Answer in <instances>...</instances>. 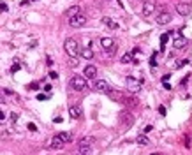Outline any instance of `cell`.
<instances>
[{"label":"cell","instance_id":"27","mask_svg":"<svg viewBox=\"0 0 192 155\" xmlns=\"http://www.w3.org/2000/svg\"><path fill=\"white\" fill-rule=\"evenodd\" d=\"M159 113H160V115H162V116H164V115H166V107H164V106H160V107H159Z\"/></svg>","mask_w":192,"mask_h":155},{"label":"cell","instance_id":"14","mask_svg":"<svg viewBox=\"0 0 192 155\" xmlns=\"http://www.w3.org/2000/svg\"><path fill=\"white\" fill-rule=\"evenodd\" d=\"M79 55H81L85 60H92V58H94V51H92V48H79Z\"/></svg>","mask_w":192,"mask_h":155},{"label":"cell","instance_id":"9","mask_svg":"<svg viewBox=\"0 0 192 155\" xmlns=\"http://www.w3.org/2000/svg\"><path fill=\"white\" fill-rule=\"evenodd\" d=\"M95 90H97V92H102V94H108L111 88H109V85L106 83L104 79H97V81H95Z\"/></svg>","mask_w":192,"mask_h":155},{"label":"cell","instance_id":"15","mask_svg":"<svg viewBox=\"0 0 192 155\" xmlns=\"http://www.w3.org/2000/svg\"><path fill=\"white\" fill-rule=\"evenodd\" d=\"M69 115H71V118L78 120V118L81 116V107H79V106H76V104H74V106H71V107H69Z\"/></svg>","mask_w":192,"mask_h":155},{"label":"cell","instance_id":"26","mask_svg":"<svg viewBox=\"0 0 192 155\" xmlns=\"http://www.w3.org/2000/svg\"><path fill=\"white\" fill-rule=\"evenodd\" d=\"M37 99H39V101H44V99H48V95H44V94H39V95H37Z\"/></svg>","mask_w":192,"mask_h":155},{"label":"cell","instance_id":"3","mask_svg":"<svg viewBox=\"0 0 192 155\" xmlns=\"http://www.w3.org/2000/svg\"><path fill=\"white\" fill-rule=\"evenodd\" d=\"M87 16H83L81 12L79 14H76V16H72V18H69V27H72V28H81V27H85L87 25Z\"/></svg>","mask_w":192,"mask_h":155},{"label":"cell","instance_id":"21","mask_svg":"<svg viewBox=\"0 0 192 155\" xmlns=\"http://www.w3.org/2000/svg\"><path fill=\"white\" fill-rule=\"evenodd\" d=\"M136 143H138V145H148V136H146V134H139V136L136 138Z\"/></svg>","mask_w":192,"mask_h":155},{"label":"cell","instance_id":"25","mask_svg":"<svg viewBox=\"0 0 192 155\" xmlns=\"http://www.w3.org/2000/svg\"><path fill=\"white\" fill-rule=\"evenodd\" d=\"M50 78H51V79H56V78H58V74H56L55 71H51V72H50Z\"/></svg>","mask_w":192,"mask_h":155},{"label":"cell","instance_id":"18","mask_svg":"<svg viewBox=\"0 0 192 155\" xmlns=\"http://www.w3.org/2000/svg\"><path fill=\"white\" fill-rule=\"evenodd\" d=\"M62 141H63V145H65V143H69V141H72V136H71V132H58V134H56Z\"/></svg>","mask_w":192,"mask_h":155},{"label":"cell","instance_id":"23","mask_svg":"<svg viewBox=\"0 0 192 155\" xmlns=\"http://www.w3.org/2000/svg\"><path fill=\"white\" fill-rule=\"evenodd\" d=\"M0 11H4V12H6V11H9L7 4H4V2H2V4H0Z\"/></svg>","mask_w":192,"mask_h":155},{"label":"cell","instance_id":"19","mask_svg":"<svg viewBox=\"0 0 192 155\" xmlns=\"http://www.w3.org/2000/svg\"><path fill=\"white\" fill-rule=\"evenodd\" d=\"M122 63H138V62L134 60L132 53H125V55L122 56Z\"/></svg>","mask_w":192,"mask_h":155},{"label":"cell","instance_id":"7","mask_svg":"<svg viewBox=\"0 0 192 155\" xmlns=\"http://www.w3.org/2000/svg\"><path fill=\"white\" fill-rule=\"evenodd\" d=\"M48 148H50V150H60V148H63V141H62L58 136H53V138L50 139V143H48Z\"/></svg>","mask_w":192,"mask_h":155},{"label":"cell","instance_id":"4","mask_svg":"<svg viewBox=\"0 0 192 155\" xmlns=\"http://www.w3.org/2000/svg\"><path fill=\"white\" fill-rule=\"evenodd\" d=\"M71 86L74 88V90H78V92H81V90H85L87 88V78H83V76H72V79H71Z\"/></svg>","mask_w":192,"mask_h":155},{"label":"cell","instance_id":"11","mask_svg":"<svg viewBox=\"0 0 192 155\" xmlns=\"http://www.w3.org/2000/svg\"><path fill=\"white\" fill-rule=\"evenodd\" d=\"M169 21H171V14H169V12H160L159 16H157V23L159 25H167L169 23Z\"/></svg>","mask_w":192,"mask_h":155},{"label":"cell","instance_id":"22","mask_svg":"<svg viewBox=\"0 0 192 155\" xmlns=\"http://www.w3.org/2000/svg\"><path fill=\"white\" fill-rule=\"evenodd\" d=\"M167 39H169V34H164V35L160 37V46H164V44L167 42Z\"/></svg>","mask_w":192,"mask_h":155},{"label":"cell","instance_id":"31","mask_svg":"<svg viewBox=\"0 0 192 155\" xmlns=\"http://www.w3.org/2000/svg\"><path fill=\"white\" fill-rule=\"evenodd\" d=\"M0 120H2V122L6 120V115H4V111H0Z\"/></svg>","mask_w":192,"mask_h":155},{"label":"cell","instance_id":"12","mask_svg":"<svg viewBox=\"0 0 192 155\" xmlns=\"http://www.w3.org/2000/svg\"><path fill=\"white\" fill-rule=\"evenodd\" d=\"M95 76H97L95 65H87V67H85V78H87V79H94Z\"/></svg>","mask_w":192,"mask_h":155},{"label":"cell","instance_id":"29","mask_svg":"<svg viewBox=\"0 0 192 155\" xmlns=\"http://www.w3.org/2000/svg\"><path fill=\"white\" fill-rule=\"evenodd\" d=\"M71 65H72V67H76V65H78V62H76V58H71V62H69Z\"/></svg>","mask_w":192,"mask_h":155},{"label":"cell","instance_id":"30","mask_svg":"<svg viewBox=\"0 0 192 155\" xmlns=\"http://www.w3.org/2000/svg\"><path fill=\"white\" fill-rule=\"evenodd\" d=\"M150 130H152V125H146V127H145V134H148Z\"/></svg>","mask_w":192,"mask_h":155},{"label":"cell","instance_id":"20","mask_svg":"<svg viewBox=\"0 0 192 155\" xmlns=\"http://www.w3.org/2000/svg\"><path fill=\"white\" fill-rule=\"evenodd\" d=\"M102 23H104L106 27H109V28H113V30H115V28H118V25L115 23V21H113L111 18H102Z\"/></svg>","mask_w":192,"mask_h":155},{"label":"cell","instance_id":"10","mask_svg":"<svg viewBox=\"0 0 192 155\" xmlns=\"http://www.w3.org/2000/svg\"><path fill=\"white\" fill-rule=\"evenodd\" d=\"M176 12H178L180 16H189V14H190V6L180 2V4H176Z\"/></svg>","mask_w":192,"mask_h":155},{"label":"cell","instance_id":"17","mask_svg":"<svg viewBox=\"0 0 192 155\" xmlns=\"http://www.w3.org/2000/svg\"><path fill=\"white\" fill-rule=\"evenodd\" d=\"M122 120H123V127L127 129V127H131L132 125V115H129V113H122Z\"/></svg>","mask_w":192,"mask_h":155},{"label":"cell","instance_id":"32","mask_svg":"<svg viewBox=\"0 0 192 155\" xmlns=\"http://www.w3.org/2000/svg\"><path fill=\"white\" fill-rule=\"evenodd\" d=\"M152 155H160V153H152Z\"/></svg>","mask_w":192,"mask_h":155},{"label":"cell","instance_id":"33","mask_svg":"<svg viewBox=\"0 0 192 155\" xmlns=\"http://www.w3.org/2000/svg\"><path fill=\"white\" fill-rule=\"evenodd\" d=\"M0 125H2V120H0Z\"/></svg>","mask_w":192,"mask_h":155},{"label":"cell","instance_id":"13","mask_svg":"<svg viewBox=\"0 0 192 155\" xmlns=\"http://www.w3.org/2000/svg\"><path fill=\"white\" fill-rule=\"evenodd\" d=\"M100 46H102L104 50H111V48L115 46V41H113L111 37H102V39H100Z\"/></svg>","mask_w":192,"mask_h":155},{"label":"cell","instance_id":"5","mask_svg":"<svg viewBox=\"0 0 192 155\" xmlns=\"http://www.w3.org/2000/svg\"><path fill=\"white\" fill-rule=\"evenodd\" d=\"M94 141H95V139H94L92 136H85V138H81V139L78 141V148H79V152L87 153V152H88V148H90V145H92Z\"/></svg>","mask_w":192,"mask_h":155},{"label":"cell","instance_id":"6","mask_svg":"<svg viewBox=\"0 0 192 155\" xmlns=\"http://www.w3.org/2000/svg\"><path fill=\"white\" fill-rule=\"evenodd\" d=\"M155 12V2L153 0H148L143 4V16H152Z\"/></svg>","mask_w":192,"mask_h":155},{"label":"cell","instance_id":"8","mask_svg":"<svg viewBox=\"0 0 192 155\" xmlns=\"http://www.w3.org/2000/svg\"><path fill=\"white\" fill-rule=\"evenodd\" d=\"M189 44V39L187 37H183V35H178L175 41H173V48L175 50H182V48H185Z\"/></svg>","mask_w":192,"mask_h":155},{"label":"cell","instance_id":"34","mask_svg":"<svg viewBox=\"0 0 192 155\" xmlns=\"http://www.w3.org/2000/svg\"><path fill=\"white\" fill-rule=\"evenodd\" d=\"M83 155H88V153H83Z\"/></svg>","mask_w":192,"mask_h":155},{"label":"cell","instance_id":"1","mask_svg":"<svg viewBox=\"0 0 192 155\" xmlns=\"http://www.w3.org/2000/svg\"><path fill=\"white\" fill-rule=\"evenodd\" d=\"M63 50H65V53H67L71 58H76V56L79 55V44H78L76 39L69 37V39H65V42H63Z\"/></svg>","mask_w":192,"mask_h":155},{"label":"cell","instance_id":"16","mask_svg":"<svg viewBox=\"0 0 192 155\" xmlns=\"http://www.w3.org/2000/svg\"><path fill=\"white\" fill-rule=\"evenodd\" d=\"M79 12H81V7H79V6H72L71 9L65 11V18H72V16H76V14H79Z\"/></svg>","mask_w":192,"mask_h":155},{"label":"cell","instance_id":"28","mask_svg":"<svg viewBox=\"0 0 192 155\" xmlns=\"http://www.w3.org/2000/svg\"><path fill=\"white\" fill-rule=\"evenodd\" d=\"M18 120V115L16 113H11V122H16Z\"/></svg>","mask_w":192,"mask_h":155},{"label":"cell","instance_id":"24","mask_svg":"<svg viewBox=\"0 0 192 155\" xmlns=\"http://www.w3.org/2000/svg\"><path fill=\"white\" fill-rule=\"evenodd\" d=\"M27 127H28V130H32V132H35V130H37V127H35L34 123H28Z\"/></svg>","mask_w":192,"mask_h":155},{"label":"cell","instance_id":"2","mask_svg":"<svg viewBox=\"0 0 192 155\" xmlns=\"http://www.w3.org/2000/svg\"><path fill=\"white\" fill-rule=\"evenodd\" d=\"M125 85H127V88H129V92L138 94V92L141 90V86H143V79H141V78H132V76H129V78L125 79Z\"/></svg>","mask_w":192,"mask_h":155}]
</instances>
